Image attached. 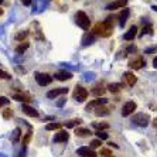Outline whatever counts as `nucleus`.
Here are the masks:
<instances>
[{
	"mask_svg": "<svg viewBox=\"0 0 157 157\" xmlns=\"http://www.w3.org/2000/svg\"><path fill=\"white\" fill-rule=\"evenodd\" d=\"M92 33L99 37H110L112 33H113V24L109 21H106V20L102 23H98V24H95Z\"/></svg>",
	"mask_w": 157,
	"mask_h": 157,
	"instance_id": "f257e3e1",
	"label": "nucleus"
},
{
	"mask_svg": "<svg viewBox=\"0 0 157 157\" xmlns=\"http://www.w3.org/2000/svg\"><path fill=\"white\" fill-rule=\"evenodd\" d=\"M75 21H77V24L82 30H89L91 20H89V17L85 14L84 11H77V13H75Z\"/></svg>",
	"mask_w": 157,
	"mask_h": 157,
	"instance_id": "f03ea898",
	"label": "nucleus"
},
{
	"mask_svg": "<svg viewBox=\"0 0 157 157\" xmlns=\"http://www.w3.org/2000/svg\"><path fill=\"white\" fill-rule=\"evenodd\" d=\"M133 122H135L137 126L146 128L147 124L150 123V116L147 113H136L135 117H133Z\"/></svg>",
	"mask_w": 157,
	"mask_h": 157,
	"instance_id": "7ed1b4c3",
	"label": "nucleus"
},
{
	"mask_svg": "<svg viewBox=\"0 0 157 157\" xmlns=\"http://www.w3.org/2000/svg\"><path fill=\"white\" fill-rule=\"evenodd\" d=\"M36 81L37 84L40 86H47L52 82V78L48 75V74H44V72H37L36 74Z\"/></svg>",
	"mask_w": 157,
	"mask_h": 157,
	"instance_id": "20e7f679",
	"label": "nucleus"
},
{
	"mask_svg": "<svg viewBox=\"0 0 157 157\" xmlns=\"http://www.w3.org/2000/svg\"><path fill=\"white\" fill-rule=\"evenodd\" d=\"M86 98H88V91L85 88L77 85V86H75V91H74V99L78 101V102H84Z\"/></svg>",
	"mask_w": 157,
	"mask_h": 157,
	"instance_id": "39448f33",
	"label": "nucleus"
},
{
	"mask_svg": "<svg viewBox=\"0 0 157 157\" xmlns=\"http://www.w3.org/2000/svg\"><path fill=\"white\" fill-rule=\"evenodd\" d=\"M136 108H137V105H136L133 101L126 102L123 105V108H122V116H129V115H132L136 110Z\"/></svg>",
	"mask_w": 157,
	"mask_h": 157,
	"instance_id": "423d86ee",
	"label": "nucleus"
},
{
	"mask_svg": "<svg viewBox=\"0 0 157 157\" xmlns=\"http://www.w3.org/2000/svg\"><path fill=\"white\" fill-rule=\"evenodd\" d=\"M68 94V88H57V89H51V91L47 92V98L50 99H55L59 95H65Z\"/></svg>",
	"mask_w": 157,
	"mask_h": 157,
	"instance_id": "0eeeda50",
	"label": "nucleus"
},
{
	"mask_svg": "<svg viewBox=\"0 0 157 157\" xmlns=\"http://www.w3.org/2000/svg\"><path fill=\"white\" fill-rule=\"evenodd\" d=\"M146 65V62H144V58L143 57H136L135 59H132L129 62V67H130L132 70H140L143 67Z\"/></svg>",
	"mask_w": 157,
	"mask_h": 157,
	"instance_id": "6e6552de",
	"label": "nucleus"
},
{
	"mask_svg": "<svg viewBox=\"0 0 157 157\" xmlns=\"http://www.w3.org/2000/svg\"><path fill=\"white\" fill-rule=\"evenodd\" d=\"M77 153H78V156H81V157H98V154H96L91 147H79V149L77 150Z\"/></svg>",
	"mask_w": 157,
	"mask_h": 157,
	"instance_id": "1a4fd4ad",
	"label": "nucleus"
},
{
	"mask_svg": "<svg viewBox=\"0 0 157 157\" xmlns=\"http://www.w3.org/2000/svg\"><path fill=\"white\" fill-rule=\"evenodd\" d=\"M108 102V99L105 98H101V99H94V101H91V102L86 105V110H92V109H96L98 106H102L105 105V103Z\"/></svg>",
	"mask_w": 157,
	"mask_h": 157,
	"instance_id": "9d476101",
	"label": "nucleus"
},
{
	"mask_svg": "<svg viewBox=\"0 0 157 157\" xmlns=\"http://www.w3.org/2000/svg\"><path fill=\"white\" fill-rule=\"evenodd\" d=\"M128 4V0H115L112 3H109L106 6L108 10H116V9H123Z\"/></svg>",
	"mask_w": 157,
	"mask_h": 157,
	"instance_id": "9b49d317",
	"label": "nucleus"
},
{
	"mask_svg": "<svg viewBox=\"0 0 157 157\" xmlns=\"http://www.w3.org/2000/svg\"><path fill=\"white\" fill-rule=\"evenodd\" d=\"M68 139H70V135H68V132H65V130H59L58 133H55V136H54L55 143H64Z\"/></svg>",
	"mask_w": 157,
	"mask_h": 157,
	"instance_id": "f8f14e48",
	"label": "nucleus"
},
{
	"mask_svg": "<svg viewBox=\"0 0 157 157\" xmlns=\"http://www.w3.org/2000/svg\"><path fill=\"white\" fill-rule=\"evenodd\" d=\"M13 99H14V101H17V102H23V103H29V102H31V96H30L29 94H24V92L16 94V95L13 96Z\"/></svg>",
	"mask_w": 157,
	"mask_h": 157,
	"instance_id": "ddd939ff",
	"label": "nucleus"
},
{
	"mask_svg": "<svg viewBox=\"0 0 157 157\" xmlns=\"http://www.w3.org/2000/svg\"><path fill=\"white\" fill-rule=\"evenodd\" d=\"M105 91H106V88L103 86L102 84H96L95 86L92 88V91H91V94L94 96H96V98H101V96L105 94Z\"/></svg>",
	"mask_w": 157,
	"mask_h": 157,
	"instance_id": "4468645a",
	"label": "nucleus"
},
{
	"mask_svg": "<svg viewBox=\"0 0 157 157\" xmlns=\"http://www.w3.org/2000/svg\"><path fill=\"white\" fill-rule=\"evenodd\" d=\"M72 78V74L70 72V71H65V70H62V71H58V72H55V79H58V81H68Z\"/></svg>",
	"mask_w": 157,
	"mask_h": 157,
	"instance_id": "2eb2a0df",
	"label": "nucleus"
},
{
	"mask_svg": "<svg viewBox=\"0 0 157 157\" xmlns=\"http://www.w3.org/2000/svg\"><path fill=\"white\" fill-rule=\"evenodd\" d=\"M21 110L24 112V113L27 115V116H31V117H37L38 116V112H37L34 108H31V106H29L27 103H23L21 106Z\"/></svg>",
	"mask_w": 157,
	"mask_h": 157,
	"instance_id": "dca6fc26",
	"label": "nucleus"
},
{
	"mask_svg": "<svg viewBox=\"0 0 157 157\" xmlns=\"http://www.w3.org/2000/svg\"><path fill=\"white\" fill-rule=\"evenodd\" d=\"M123 81L129 85V86H133V85L137 82V78L135 77V74H132V72H124V74H123Z\"/></svg>",
	"mask_w": 157,
	"mask_h": 157,
	"instance_id": "f3484780",
	"label": "nucleus"
},
{
	"mask_svg": "<svg viewBox=\"0 0 157 157\" xmlns=\"http://www.w3.org/2000/svg\"><path fill=\"white\" fill-rule=\"evenodd\" d=\"M137 36V27L136 26H132L130 29H129V31L123 36V38L126 41H132V40H135V37Z\"/></svg>",
	"mask_w": 157,
	"mask_h": 157,
	"instance_id": "a211bd4d",
	"label": "nucleus"
},
{
	"mask_svg": "<svg viewBox=\"0 0 157 157\" xmlns=\"http://www.w3.org/2000/svg\"><path fill=\"white\" fill-rule=\"evenodd\" d=\"M129 14H130V10H129V9H123V11H122L121 16H119V24H121L122 27H123L124 24H126Z\"/></svg>",
	"mask_w": 157,
	"mask_h": 157,
	"instance_id": "6ab92c4d",
	"label": "nucleus"
},
{
	"mask_svg": "<svg viewBox=\"0 0 157 157\" xmlns=\"http://www.w3.org/2000/svg\"><path fill=\"white\" fill-rule=\"evenodd\" d=\"M95 34L94 33H86L84 36V38H82V44L84 45H89V44H92V43H95Z\"/></svg>",
	"mask_w": 157,
	"mask_h": 157,
	"instance_id": "aec40b11",
	"label": "nucleus"
},
{
	"mask_svg": "<svg viewBox=\"0 0 157 157\" xmlns=\"http://www.w3.org/2000/svg\"><path fill=\"white\" fill-rule=\"evenodd\" d=\"M75 135H77L78 137H88V136H91V135H92V132L89 130V129L78 128L77 130H75Z\"/></svg>",
	"mask_w": 157,
	"mask_h": 157,
	"instance_id": "412c9836",
	"label": "nucleus"
},
{
	"mask_svg": "<svg viewBox=\"0 0 157 157\" xmlns=\"http://www.w3.org/2000/svg\"><path fill=\"white\" fill-rule=\"evenodd\" d=\"M95 115L96 116H108L109 115V109L106 108V106H98L95 109Z\"/></svg>",
	"mask_w": 157,
	"mask_h": 157,
	"instance_id": "4be33fe9",
	"label": "nucleus"
},
{
	"mask_svg": "<svg viewBox=\"0 0 157 157\" xmlns=\"http://www.w3.org/2000/svg\"><path fill=\"white\" fill-rule=\"evenodd\" d=\"M30 47V44L27 43V41H23L20 45H17L16 47V54H24L26 52V50Z\"/></svg>",
	"mask_w": 157,
	"mask_h": 157,
	"instance_id": "5701e85b",
	"label": "nucleus"
},
{
	"mask_svg": "<svg viewBox=\"0 0 157 157\" xmlns=\"http://www.w3.org/2000/svg\"><path fill=\"white\" fill-rule=\"evenodd\" d=\"M122 88H123V85H122V84H117V82H115V84H110L109 86H108V89H109L112 94H117V92L121 91Z\"/></svg>",
	"mask_w": 157,
	"mask_h": 157,
	"instance_id": "b1692460",
	"label": "nucleus"
},
{
	"mask_svg": "<svg viewBox=\"0 0 157 157\" xmlns=\"http://www.w3.org/2000/svg\"><path fill=\"white\" fill-rule=\"evenodd\" d=\"M81 122H82L81 119H74V121H68V122H65V126H67V129H71V128H75V126H78Z\"/></svg>",
	"mask_w": 157,
	"mask_h": 157,
	"instance_id": "393cba45",
	"label": "nucleus"
},
{
	"mask_svg": "<svg viewBox=\"0 0 157 157\" xmlns=\"http://www.w3.org/2000/svg\"><path fill=\"white\" fill-rule=\"evenodd\" d=\"M45 129H47V130H58V129H61V123L51 122V123H48L47 126H45Z\"/></svg>",
	"mask_w": 157,
	"mask_h": 157,
	"instance_id": "a878e982",
	"label": "nucleus"
},
{
	"mask_svg": "<svg viewBox=\"0 0 157 157\" xmlns=\"http://www.w3.org/2000/svg\"><path fill=\"white\" fill-rule=\"evenodd\" d=\"M13 115H14V112H13L11 108H7V109L3 110V117L4 119H10V117H13Z\"/></svg>",
	"mask_w": 157,
	"mask_h": 157,
	"instance_id": "bb28decb",
	"label": "nucleus"
},
{
	"mask_svg": "<svg viewBox=\"0 0 157 157\" xmlns=\"http://www.w3.org/2000/svg\"><path fill=\"white\" fill-rule=\"evenodd\" d=\"M29 36V33L27 31H18L17 34H16V40L17 41H24V38Z\"/></svg>",
	"mask_w": 157,
	"mask_h": 157,
	"instance_id": "cd10ccee",
	"label": "nucleus"
},
{
	"mask_svg": "<svg viewBox=\"0 0 157 157\" xmlns=\"http://www.w3.org/2000/svg\"><path fill=\"white\" fill-rule=\"evenodd\" d=\"M144 34H153V29H151V26H144L143 27L142 33H140L139 36L142 37V36H144Z\"/></svg>",
	"mask_w": 157,
	"mask_h": 157,
	"instance_id": "c85d7f7f",
	"label": "nucleus"
},
{
	"mask_svg": "<svg viewBox=\"0 0 157 157\" xmlns=\"http://www.w3.org/2000/svg\"><path fill=\"white\" fill-rule=\"evenodd\" d=\"M94 128L102 132L103 129H109V124H108V123H103V122H102V123H94Z\"/></svg>",
	"mask_w": 157,
	"mask_h": 157,
	"instance_id": "c756f323",
	"label": "nucleus"
},
{
	"mask_svg": "<svg viewBox=\"0 0 157 157\" xmlns=\"http://www.w3.org/2000/svg\"><path fill=\"white\" fill-rule=\"evenodd\" d=\"M96 137H98L99 140H106V139H108V133L98 130V132H96Z\"/></svg>",
	"mask_w": 157,
	"mask_h": 157,
	"instance_id": "7c9ffc66",
	"label": "nucleus"
},
{
	"mask_svg": "<svg viewBox=\"0 0 157 157\" xmlns=\"http://www.w3.org/2000/svg\"><path fill=\"white\" fill-rule=\"evenodd\" d=\"M20 129H14V132H13V137H11V142H17L18 137H20Z\"/></svg>",
	"mask_w": 157,
	"mask_h": 157,
	"instance_id": "2f4dec72",
	"label": "nucleus"
},
{
	"mask_svg": "<svg viewBox=\"0 0 157 157\" xmlns=\"http://www.w3.org/2000/svg\"><path fill=\"white\" fill-rule=\"evenodd\" d=\"M101 144H102V140H92L91 142V149H96V147H101Z\"/></svg>",
	"mask_w": 157,
	"mask_h": 157,
	"instance_id": "473e14b6",
	"label": "nucleus"
},
{
	"mask_svg": "<svg viewBox=\"0 0 157 157\" xmlns=\"http://www.w3.org/2000/svg\"><path fill=\"white\" fill-rule=\"evenodd\" d=\"M124 52H126V54H132V52H136V47L133 45V44H130V45H129V47L124 50Z\"/></svg>",
	"mask_w": 157,
	"mask_h": 157,
	"instance_id": "72a5a7b5",
	"label": "nucleus"
},
{
	"mask_svg": "<svg viewBox=\"0 0 157 157\" xmlns=\"http://www.w3.org/2000/svg\"><path fill=\"white\" fill-rule=\"evenodd\" d=\"M0 79H10V75L7 72H4V71L0 70Z\"/></svg>",
	"mask_w": 157,
	"mask_h": 157,
	"instance_id": "f704fd0d",
	"label": "nucleus"
},
{
	"mask_svg": "<svg viewBox=\"0 0 157 157\" xmlns=\"http://www.w3.org/2000/svg\"><path fill=\"white\" fill-rule=\"evenodd\" d=\"M101 154H102V156L109 157V156H112V151H110V150H108V149H101Z\"/></svg>",
	"mask_w": 157,
	"mask_h": 157,
	"instance_id": "c9c22d12",
	"label": "nucleus"
},
{
	"mask_svg": "<svg viewBox=\"0 0 157 157\" xmlns=\"http://www.w3.org/2000/svg\"><path fill=\"white\" fill-rule=\"evenodd\" d=\"M9 103V99L7 98H4V96H0V108L4 105H7Z\"/></svg>",
	"mask_w": 157,
	"mask_h": 157,
	"instance_id": "e433bc0d",
	"label": "nucleus"
},
{
	"mask_svg": "<svg viewBox=\"0 0 157 157\" xmlns=\"http://www.w3.org/2000/svg\"><path fill=\"white\" fill-rule=\"evenodd\" d=\"M30 137H31V135H30V133L24 136V139L21 140V144H27V143H29V140H30Z\"/></svg>",
	"mask_w": 157,
	"mask_h": 157,
	"instance_id": "4c0bfd02",
	"label": "nucleus"
},
{
	"mask_svg": "<svg viewBox=\"0 0 157 157\" xmlns=\"http://www.w3.org/2000/svg\"><path fill=\"white\" fill-rule=\"evenodd\" d=\"M157 51V47H150L146 50V54H151V52H156Z\"/></svg>",
	"mask_w": 157,
	"mask_h": 157,
	"instance_id": "58836bf2",
	"label": "nucleus"
},
{
	"mask_svg": "<svg viewBox=\"0 0 157 157\" xmlns=\"http://www.w3.org/2000/svg\"><path fill=\"white\" fill-rule=\"evenodd\" d=\"M65 101H67V99H64V98H62L61 101H58V102H57V105H58V106H62V105H64V103H65Z\"/></svg>",
	"mask_w": 157,
	"mask_h": 157,
	"instance_id": "ea45409f",
	"label": "nucleus"
},
{
	"mask_svg": "<svg viewBox=\"0 0 157 157\" xmlns=\"http://www.w3.org/2000/svg\"><path fill=\"white\" fill-rule=\"evenodd\" d=\"M23 4H24V6H30V4H31V0H23Z\"/></svg>",
	"mask_w": 157,
	"mask_h": 157,
	"instance_id": "a19ab883",
	"label": "nucleus"
},
{
	"mask_svg": "<svg viewBox=\"0 0 157 157\" xmlns=\"http://www.w3.org/2000/svg\"><path fill=\"white\" fill-rule=\"evenodd\" d=\"M153 128H154V130H156V133H157V119H154L153 121Z\"/></svg>",
	"mask_w": 157,
	"mask_h": 157,
	"instance_id": "79ce46f5",
	"label": "nucleus"
},
{
	"mask_svg": "<svg viewBox=\"0 0 157 157\" xmlns=\"http://www.w3.org/2000/svg\"><path fill=\"white\" fill-rule=\"evenodd\" d=\"M153 65H154V67H156V68H157V57H156V58L153 59Z\"/></svg>",
	"mask_w": 157,
	"mask_h": 157,
	"instance_id": "37998d69",
	"label": "nucleus"
},
{
	"mask_svg": "<svg viewBox=\"0 0 157 157\" xmlns=\"http://www.w3.org/2000/svg\"><path fill=\"white\" fill-rule=\"evenodd\" d=\"M151 9H153L154 11H157V6H153V7H151Z\"/></svg>",
	"mask_w": 157,
	"mask_h": 157,
	"instance_id": "c03bdc74",
	"label": "nucleus"
},
{
	"mask_svg": "<svg viewBox=\"0 0 157 157\" xmlns=\"http://www.w3.org/2000/svg\"><path fill=\"white\" fill-rule=\"evenodd\" d=\"M3 14V9H0V16Z\"/></svg>",
	"mask_w": 157,
	"mask_h": 157,
	"instance_id": "a18cd8bd",
	"label": "nucleus"
},
{
	"mask_svg": "<svg viewBox=\"0 0 157 157\" xmlns=\"http://www.w3.org/2000/svg\"><path fill=\"white\" fill-rule=\"evenodd\" d=\"M2 3H3V0H0V4H2Z\"/></svg>",
	"mask_w": 157,
	"mask_h": 157,
	"instance_id": "49530a36",
	"label": "nucleus"
},
{
	"mask_svg": "<svg viewBox=\"0 0 157 157\" xmlns=\"http://www.w3.org/2000/svg\"><path fill=\"white\" fill-rule=\"evenodd\" d=\"M109 157H113V156H109Z\"/></svg>",
	"mask_w": 157,
	"mask_h": 157,
	"instance_id": "de8ad7c7",
	"label": "nucleus"
}]
</instances>
